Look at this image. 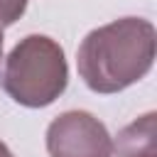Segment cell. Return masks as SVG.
I'll use <instances>...</instances> for the list:
<instances>
[{"mask_svg": "<svg viewBox=\"0 0 157 157\" xmlns=\"http://www.w3.org/2000/svg\"><path fill=\"white\" fill-rule=\"evenodd\" d=\"M157 34L150 20L120 17L91 29L78 52V76L93 93H118L147 76L155 64Z\"/></svg>", "mask_w": 157, "mask_h": 157, "instance_id": "cell-1", "label": "cell"}, {"mask_svg": "<svg viewBox=\"0 0 157 157\" xmlns=\"http://www.w3.org/2000/svg\"><path fill=\"white\" fill-rule=\"evenodd\" d=\"M0 83L25 108L52 105L69 83V64L61 44L47 34H27L7 54Z\"/></svg>", "mask_w": 157, "mask_h": 157, "instance_id": "cell-2", "label": "cell"}, {"mask_svg": "<svg viewBox=\"0 0 157 157\" xmlns=\"http://www.w3.org/2000/svg\"><path fill=\"white\" fill-rule=\"evenodd\" d=\"M49 157H110L113 140L105 125L86 110H66L47 128Z\"/></svg>", "mask_w": 157, "mask_h": 157, "instance_id": "cell-3", "label": "cell"}, {"mask_svg": "<svg viewBox=\"0 0 157 157\" xmlns=\"http://www.w3.org/2000/svg\"><path fill=\"white\" fill-rule=\"evenodd\" d=\"M113 152L118 157H157V113L150 110L118 130Z\"/></svg>", "mask_w": 157, "mask_h": 157, "instance_id": "cell-4", "label": "cell"}, {"mask_svg": "<svg viewBox=\"0 0 157 157\" xmlns=\"http://www.w3.org/2000/svg\"><path fill=\"white\" fill-rule=\"evenodd\" d=\"M27 2H29V0H0V29L15 25V22L25 15Z\"/></svg>", "mask_w": 157, "mask_h": 157, "instance_id": "cell-5", "label": "cell"}, {"mask_svg": "<svg viewBox=\"0 0 157 157\" xmlns=\"http://www.w3.org/2000/svg\"><path fill=\"white\" fill-rule=\"evenodd\" d=\"M0 157H15V155L10 152V147H7V145H5L2 140H0Z\"/></svg>", "mask_w": 157, "mask_h": 157, "instance_id": "cell-6", "label": "cell"}, {"mask_svg": "<svg viewBox=\"0 0 157 157\" xmlns=\"http://www.w3.org/2000/svg\"><path fill=\"white\" fill-rule=\"evenodd\" d=\"M0 59H2V29H0Z\"/></svg>", "mask_w": 157, "mask_h": 157, "instance_id": "cell-7", "label": "cell"}]
</instances>
